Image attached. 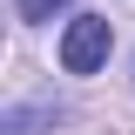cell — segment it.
<instances>
[{
  "mask_svg": "<svg viewBox=\"0 0 135 135\" xmlns=\"http://www.w3.org/2000/svg\"><path fill=\"white\" fill-rule=\"evenodd\" d=\"M108 47H115L108 14H81V20H68V34H61V68L68 74H95L108 61Z\"/></svg>",
  "mask_w": 135,
  "mask_h": 135,
  "instance_id": "6da1fadb",
  "label": "cell"
},
{
  "mask_svg": "<svg viewBox=\"0 0 135 135\" xmlns=\"http://www.w3.org/2000/svg\"><path fill=\"white\" fill-rule=\"evenodd\" d=\"M14 7H20V20H54L68 0H14Z\"/></svg>",
  "mask_w": 135,
  "mask_h": 135,
  "instance_id": "7a4b0ae2",
  "label": "cell"
}]
</instances>
